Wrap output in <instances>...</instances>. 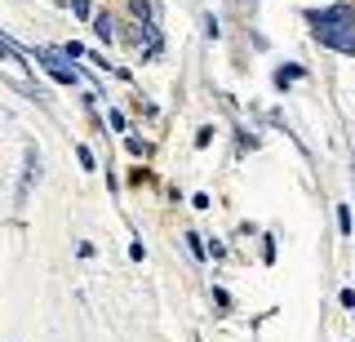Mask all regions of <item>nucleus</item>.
<instances>
[{"instance_id": "f257e3e1", "label": "nucleus", "mask_w": 355, "mask_h": 342, "mask_svg": "<svg viewBox=\"0 0 355 342\" xmlns=\"http://www.w3.org/2000/svg\"><path fill=\"white\" fill-rule=\"evenodd\" d=\"M36 58L49 67V76H53L58 85H76V80H80V76H76V67H67V62H71V53H67V49H36Z\"/></svg>"}, {"instance_id": "f03ea898", "label": "nucleus", "mask_w": 355, "mask_h": 342, "mask_svg": "<svg viewBox=\"0 0 355 342\" xmlns=\"http://www.w3.org/2000/svg\"><path fill=\"white\" fill-rule=\"evenodd\" d=\"M351 23H355L351 5H333V9H315V14H311V31H320V27H351Z\"/></svg>"}, {"instance_id": "7ed1b4c3", "label": "nucleus", "mask_w": 355, "mask_h": 342, "mask_svg": "<svg viewBox=\"0 0 355 342\" xmlns=\"http://www.w3.org/2000/svg\"><path fill=\"white\" fill-rule=\"evenodd\" d=\"M315 40H320V45H329V49L355 53V23H351V27H320Z\"/></svg>"}, {"instance_id": "20e7f679", "label": "nucleus", "mask_w": 355, "mask_h": 342, "mask_svg": "<svg viewBox=\"0 0 355 342\" xmlns=\"http://www.w3.org/2000/svg\"><path fill=\"white\" fill-rule=\"evenodd\" d=\"M133 40L142 45V58H160V31H155L151 23H138V31H133Z\"/></svg>"}, {"instance_id": "39448f33", "label": "nucleus", "mask_w": 355, "mask_h": 342, "mask_svg": "<svg viewBox=\"0 0 355 342\" xmlns=\"http://www.w3.org/2000/svg\"><path fill=\"white\" fill-rule=\"evenodd\" d=\"M94 36H98V40H111V36H116V23H111V14H94Z\"/></svg>"}, {"instance_id": "423d86ee", "label": "nucleus", "mask_w": 355, "mask_h": 342, "mask_svg": "<svg viewBox=\"0 0 355 342\" xmlns=\"http://www.w3.org/2000/svg\"><path fill=\"white\" fill-rule=\"evenodd\" d=\"M129 14L138 18V23H151V0H129Z\"/></svg>"}, {"instance_id": "0eeeda50", "label": "nucleus", "mask_w": 355, "mask_h": 342, "mask_svg": "<svg viewBox=\"0 0 355 342\" xmlns=\"http://www.w3.org/2000/svg\"><path fill=\"white\" fill-rule=\"evenodd\" d=\"M338 227H342V236H351V209L347 205L338 209Z\"/></svg>"}, {"instance_id": "6e6552de", "label": "nucleus", "mask_w": 355, "mask_h": 342, "mask_svg": "<svg viewBox=\"0 0 355 342\" xmlns=\"http://www.w3.org/2000/svg\"><path fill=\"white\" fill-rule=\"evenodd\" d=\"M67 5H71V9H76L80 18H94V9H89V0H67Z\"/></svg>"}, {"instance_id": "1a4fd4ad", "label": "nucleus", "mask_w": 355, "mask_h": 342, "mask_svg": "<svg viewBox=\"0 0 355 342\" xmlns=\"http://www.w3.org/2000/svg\"><path fill=\"white\" fill-rule=\"evenodd\" d=\"M187 249H191V253H196V258H205V253H209L205 245H200V236H187Z\"/></svg>"}]
</instances>
